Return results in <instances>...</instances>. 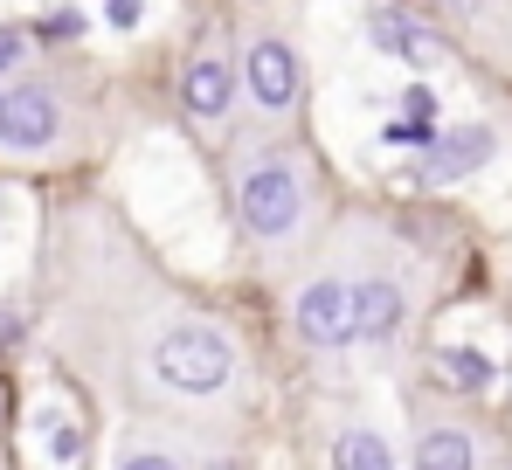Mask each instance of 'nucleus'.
<instances>
[{
    "instance_id": "1",
    "label": "nucleus",
    "mask_w": 512,
    "mask_h": 470,
    "mask_svg": "<svg viewBox=\"0 0 512 470\" xmlns=\"http://www.w3.org/2000/svg\"><path fill=\"white\" fill-rule=\"evenodd\" d=\"M35 325L63 374L111 401L125 422L215 443L256 408L243 332L194 284H180L104 194L49 201L35 256Z\"/></svg>"
},
{
    "instance_id": "2",
    "label": "nucleus",
    "mask_w": 512,
    "mask_h": 470,
    "mask_svg": "<svg viewBox=\"0 0 512 470\" xmlns=\"http://www.w3.org/2000/svg\"><path fill=\"white\" fill-rule=\"evenodd\" d=\"M215 159H222V208L256 263L284 277L298 256H312V242L326 235V180L305 125L236 118L215 139Z\"/></svg>"
},
{
    "instance_id": "3",
    "label": "nucleus",
    "mask_w": 512,
    "mask_h": 470,
    "mask_svg": "<svg viewBox=\"0 0 512 470\" xmlns=\"http://www.w3.org/2000/svg\"><path fill=\"white\" fill-rule=\"evenodd\" d=\"M236 28V77L250 125H305L312 111V56L298 35V0H256Z\"/></svg>"
},
{
    "instance_id": "4",
    "label": "nucleus",
    "mask_w": 512,
    "mask_h": 470,
    "mask_svg": "<svg viewBox=\"0 0 512 470\" xmlns=\"http://www.w3.org/2000/svg\"><path fill=\"white\" fill-rule=\"evenodd\" d=\"M90 146L84 90H70L49 70L0 77V159L14 166H63Z\"/></svg>"
},
{
    "instance_id": "5",
    "label": "nucleus",
    "mask_w": 512,
    "mask_h": 470,
    "mask_svg": "<svg viewBox=\"0 0 512 470\" xmlns=\"http://www.w3.org/2000/svg\"><path fill=\"white\" fill-rule=\"evenodd\" d=\"M284 332L305 353H360V325H353V277H346L340 242H312V256H298L284 270Z\"/></svg>"
},
{
    "instance_id": "6",
    "label": "nucleus",
    "mask_w": 512,
    "mask_h": 470,
    "mask_svg": "<svg viewBox=\"0 0 512 470\" xmlns=\"http://www.w3.org/2000/svg\"><path fill=\"white\" fill-rule=\"evenodd\" d=\"M346 256V277H353V325H360V346H388L409 332L416 318V284L402 270V256L388 242H367V229L333 235Z\"/></svg>"
},
{
    "instance_id": "7",
    "label": "nucleus",
    "mask_w": 512,
    "mask_h": 470,
    "mask_svg": "<svg viewBox=\"0 0 512 470\" xmlns=\"http://www.w3.org/2000/svg\"><path fill=\"white\" fill-rule=\"evenodd\" d=\"M173 111L187 118V132L222 139L243 118V77H236V28H208L194 35V49L173 70Z\"/></svg>"
},
{
    "instance_id": "8",
    "label": "nucleus",
    "mask_w": 512,
    "mask_h": 470,
    "mask_svg": "<svg viewBox=\"0 0 512 470\" xmlns=\"http://www.w3.org/2000/svg\"><path fill=\"white\" fill-rule=\"evenodd\" d=\"M104 470H222L208 436H180V429H153V422H125L104 450Z\"/></svg>"
},
{
    "instance_id": "9",
    "label": "nucleus",
    "mask_w": 512,
    "mask_h": 470,
    "mask_svg": "<svg viewBox=\"0 0 512 470\" xmlns=\"http://www.w3.org/2000/svg\"><path fill=\"white\" fill-rule=\"evenodd\" d=\"M499 153V132L492 125H443L423 139V159H416V180L423 187H450V180H471L478 166H492Z\"/></svg>"
},
{
    "instance_id": "10",
    "label": "nucleus",
    "mask_w": 512,
    "mask_h": 470,
    "mask_svg": "<svg viewBox=\"0 0 512 470\" xmlns=\"http://www.w3.org/2000/svg\"><path fill=\"white\" fill-rule=\"evenodd\" d=\"M367 35H374L381 56H395V63H409V70H436V63L450 56V42L429 28L423 14H409V7H374V14H367Z\"/></svg>"
},
{
    "instance_id": "11",
    "label": "nucleus",
    "mask_w": 512,
    "mask_h": 470,
    "mask_svg": "<svg viewBox=\"0 0 512 470\" xmlns=\"http://www.w3.org/2000/svg\"><path fill=\"white\" fill-rule=\"evenodd\" d=\"M409 470H478V436L464 422H423L416 450H409Z\"/></svg>"
},
{
    "instance_id": "12",
    "label": "nucleus",
    "mask_w": 512,
    "mask_h": 470,
    "mask_svg": "<svg viewBox=\"0 0 512 470\" xmlns=\"http://www.w3.org/2000/svg\"><path fill=\"white\" fill-rule=\"evenodd\" d=\"M326 470H395V443L367 422H346L326 443Z\"/></svg>"
},
{
    "instance_id": "13",
    "label": "nucleus",
    "mask_w": 512,
    "mask_h": 470,
    "mask_svg": "<svg viewBox=\"0 0 512 470\" xmlns=\"http://www.w3.org/2000/svg\"><path fill=\"white\" fill-rule=\"evenodd\" d=\"M35 436H42V457L63 470V464H77L90 450V429H84V415L77 408H63V401H42L35 408Z\"/></svg>"
},
{
    "instance_id": "14",
    "label": "nucleus",
    "mask_w": 512,
    "mask_h": 470,
    "mask_svg": "<svg viewBox=\"0 0 512 470\" xmlns=\"http://www.w3.org/2000/svg\"><path fill=\"white\" fill-rule=\"evenodd\" d=\"M429 374H436V388H450V394H485L499 381V367L478 346H436L429 353Z\"/></svg>"
},
{
    "instance_id": "15",
    "label": "nucleus",
    "mask_w": 512,
    "mask_h": 470,
    "mask_svg": "<svg viewBox=\"0 0 512 470\" xmlns=\"http://www.w3.org/2000/svg\"><path fill=\"white\" fill-rule=\"evenodd\" d=\"M14 70H35V42H28V28L0 21V77H14Z\"/></svg>"
},
{
    "instance_id": "16",
    "label": "nucleus",
    "mask_w": 512,
    "mask_h": 470,
    "mask_svg": "<svg viewBox=\"0 0 512 470\" xmlns=\"http://www.w3.org/2000/svg\"><path fill=\"white\" fill-rule=\"evenodd\" d=\"M506 374H512V367H506Z\"/></svg>"
}]
</instances>
